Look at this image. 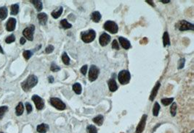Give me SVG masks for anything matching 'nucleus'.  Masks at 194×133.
Here are the masks:
<instances>
[{
  "instance_id": "24",
  "label": "nucleus",
  "mask_w": 194,
  "mask_h": 133,
  "mask_svg": "<svg viewBox=\"0 0 194 133\" xmlns=\"http://www.w3.org/2000/svg\"><path fill=\"white\" fill-rule=\"evenodd\" d=\"M73 90L77 95H80L82 93V88L80 83H76L73 85Z\"/></svg>"
},
{
  "instance_id": "4",
  "label": "nucleus",
  "mask_w": 194,
  "mask_h": 133,
  "mask_svg": "<svg viewBox=\"0 0 194 133\" xmlns=\"http://www.w3.org/2000/svg\"><path fill=\"white\" fill-rule=\"evenodd\" d=\"M118 79L122 85H126L129 83L131 79V75L128 70L120 71L118 75Z\"/></svg>"
},
{
  "instance_id": "10",
  "label": "nucleus",
  "mask_w": 194,
  "mask_h": 133,
  "mask_svg": "<svg viewBox=\"0 0 194 133\" xmlns=\"http://www.w3.org/2000/svg\"><path fill=\"white\" fill-rule=\"evenodd\" d=\"M148 116L146 114H144L142 116L141 119H140V122H139L138 125H137V127L136 129V133H142L143 132L145 129V127H146V120H147Z\"/></svg>"
},
{
  "instance_id": "29",
  "label": "nucleus",
  "mask_w": 194,
  "mask_h": 133,
  "mask_svg": "<svg viewBox=\"0 0 194 133\" xmlns=\"http://www.w3.org/2000/svg\"><path fill=\"white\" fill-rule=\"evenodd\" d=\"M62 61L65 65H69L70 64V58L68 56L66 52H63L62 54Z\"/></svg>"
},
{
  "instance_id": "41",
  "label": "nucleus",
  "mask_w": 194,
  "mask_h": 133,
  "mask_svg": "<svg viewBox=\"0 0 194 133\" xmlns=\"http://www.w3.org/2000/svg\"><path fill=\"white\" fill-rule=\"evenodd\" d=\"M87 68H88V66L87 65V64L82 66V67L81 68V72L82 73V75H86L87 72Z\"/></svg>"
},
{
  "instance_id": "6",
  "label": "nucleus",
  "mask_w": 194,
  "mask_h": 133,
  "mask_svg": "<svg viewBox=\"0 0 194 133\" xmlns=\"http://www.w3.org/2000/svg\"><path fill=\"white\" fill-rule=\"evenodd\" d=\"M177 26H178V28L180 31H193L194 30L193 24L190 23V22L186 20H180L176 25V27Z\"/></svg>"
},
{
  "instance_id": "37",
  "label": "nucleus",
  "mask_w": 194,
  "mask_h": 133,
  "mask_svg": "<svg viewBox=\"0 0 194 133\" xmlns=\"http://www.w3.org/2000/svg\"><path fill=\"white\" fill-rule=\"evenodd\" d=\"M185 58H181L178 62V69H183L185 66Z\"/></svg>"
},
{
  "instance_id": "20",
  "label": "nucleus",
  "mask_w": 194,
  "mask_h": 133,
  "mask_svg": "<svg viewBox=\"0 0 194 133\" xmlns=\"http://www.w3.org/2000/svg\"><path fill=\"white\" fill-rule=\"evenodd\" d=\"M24 111V106L22 102H20L15 108V113L17 116H21Z\"/></svg>"
},
{
  "instance_id": "32",
  "label": "nucleus",
  "mask_w": 194,
  "mask_h": 133,
  "mask_svg": "<svg viewBox=\"0 0 194 133\" xmlns=\"http://www.w3.org/2000/svg\"><path fill=\"white\" fill-rule=\"evenodd\" d=\"M87 133H97V130L95 125H90L87 127Z\"/></svg>"
},
{
  "instance_id": "21",
  "label": "nucleus",
  "mask_w": 194,
  "mask_h": 133,
  "mask_svg": "<svg viewBox=\"0 0 194 133\" xmlns=\"http://www.w3.org/2000/svg\"><path fill=\"white\" fill-rule=\"evenodd\" d=\"M92 122H94V123H95L96 125H99V126H101L103 124V122H104V117H103V115H98L93 118Z\"/></svg>"
},
{
  "instance_id": "13",
  "label": "nucleus",
  "mask_w": 194,
  "mask_h": 133,
  "mask_svg": "<svg viewBox=\"0 0 194 133\" xmlns=\"http://www.w3.org/2000/svg\"><path fill=\"white\" fill-rule=\"evenodd\" d=\"M119 43L121 46H122V48L126 50L130 49L131 48V43L129 42V41L128 39H126V38L123 37H119Z\"/></svg>"
},
{
  "instance_id": "1",
  "label": "nucleus",
  "mask_w": 194,
  "mask_h": 133,
  "mask_svg": "<svg viewBox=\"0 0 194 133\" xmlns=\"http://www.w3.org/2000/svg\"><path fill=\"white\" fill-rule=\"evenodd\" d=\"M38 83V78L36 75H31L27 78L26 80L21 83V86L22 88L23 89L24 91L27 92L30 90V89L33 88L35 85Z\"/></svg>"
},
{
  "instance_id": "7",
  "label": "nucleus",
  "mask_w": 194,
  "mask_h": 133,
  "mask_svg": "<svg viewBox=\"0 0 194 133\" xmlns=\"http://www.w3.org/2000/svg\"><path fill=\"white\" fill-rule=\"evenodd\" d=\"M99 73H100V69L95 65H91L90 67L89 71V80L90 82H93V81L96 80L98 78Z\"/></svg>"
},
{
  "instance_id": "14",
  "label": "nucleus",
  "mask_w": 194,
  "mask_h": 133,
  "mask_svg": "<svg viewBox=\"0 0 194 133\" xmlns=\"http://www.w3.org/2000/svg\"><path fill=\"white\" fill-rule=\"evenodd\" d=\"M160 87H161V83H160L159 82H158L156 84V85L154 86V88H153L152 91H151V96H150V101H153L154 99H155L157 93H158Z\"/></svg>"
},
{
  "instance_id": "46",
  "label": "nucleus",
  "mask_w": 194,
  "mask_h": 133,
  "mask_svg": "<svg viewBox=\"0 0 194 133\" xmlns=\"http://www.w3.org/2000/svg\"><path fill=\"white\" fill-rule=\"evenodd\" d=\"M0 53H1V54H4V51H3L2 48H1V46H0Z\"/></svg>"
},
{
  "instance_id": "17",
  "label": "nucleus",
  "mask_w": 194,
  "mask_h": 133,
  "mask_svg": "<svg viewBox=\"0 0 194 133\" xmlns=\"http://www.w3.org/2000/svg\"><path fill=\"white\" fill-rule=\"evenodd\" d=\"M50 127H49V125L47 124H41L39 125L36 127V130L39 133H46L47 131L49 130Z\"/></svg>"
},
{
  "instance_id": "30",
  "label": "nucleus",
  "mask_w": 194,
  "mask_h": 133,
  "mask_svg": "<svg viewBox=\"0 0 194 133\" xmlns=\"http://www.w3.org/2000/svg\"><path fill=\"white\" fill-rule=\"evenodd\" d=\"M173 101H174V98H164V99H161V103H162L163 105L166 106L170 105V104L173 102Z\"/></svg>"
},
{
  "instance_id": "9",
  "label": "nucleus",
  "mask_w": 194,
  "mask_h": 133,
  "mask_svg": "<svg viewBox=\"0 0 194 133\" xmlns=\"http://www.w3.org/2000/svg\"><path fill=\"white\" fill-rule=\"evenodd\" d=\"M32 101L34 102L35 106L38 110H42L45 107V101L43 99L39 96L38 95H33L31 98Z\"/></svg>"
},
{
  "instance_id": "33",
  "label": "nucleus",
  "mask_w": 194,
  "mask_h": 133,
  "mask_svg": "<svg viewBox=\"0 0 194 133\" xmlns=\"http://www.w3.org/2000/svg\"><path fill=\"white\" fill-rule=\"evenodd\" d=\"M23 55L24 58H25L26 60H28L31 57V56L33 55V52H32L31 51H30V50H26V51H24L23 53Z\"/></svg>"
},
{
  "instance_id": "44",
  "label": "nucleus",
  "mask_w": 194,
  "mask_h": 133,
  "mask_svg": "<svg viewBox=\"0 0 194 133\" xmlns=\"http://www.w3.org/2000/svg\"><path fill=\"white\" fill-rule=\"evenodd\" d=\"M146 1L147 3H149V4H151L152 7H155V4H154V2L153 1H149V0H147V1Z\"/></svg>"
},
{
  "instance_id": "27",
  "label": "nucleus",
  "mask_w": 194,
  "mask_h": 133,
  "mask_svg": "<svg viewBox=\"0 0 194 133\" xmlns=\"http://www.w3.org/2000/svg\"><path fill=\"white\" fill-rule=\"evenodd\" d=\"M60 24L61 27H62L63 29H69V28H71V27H72V25H71V23H69V22H68V20L65 19L62 20L60 21Z\"/></svg>"
},
{
  "instance_id": "12",
  "label": "nucleus",
  "mask_w": 194,
  "mask_h": 133,
  "mask_svg": "<svg viewBox=\"0 0 194 133\" xmlns=\"http://www.w3.org/2000/svg\"><path fill=\"white\" fill-rule=\"evenodd\" d=\"M16 20L13 18H10L8 20L6 25V29L9 32H12L15 29V26H16Z\"/></svg>"
},
{
  "instance_id": "18",
  "label": "nucleus",
  "mask_w": 194,
  "mask_h": 133,
  "mask_svg": "<svg viewBox=\"0 0 194 133\" xmlns=\"http://www.w3.org/2000/svg\"><path fill=\"white\" fill-rule=\"evenodd\" d=\"M90 18H91L93 22H98L100 20V19H101L102 15L98 11H95V12H93L92 13Z\"/></svg>"
},
{
  "instance_id": "43",
  "label": "nucleus",
  "mask_w": 194,
  "mask_h": 133,
  "mask_svg": "<svg viewBox=\"0 0 194 133\" xmlns=\"http://www.w3.org/2000/svg\"><path fill=\"white\" fill-rule=\"evenodd\" d=\"M48 81L50 83H53L54 82V78L53 76H50L48 78Z\"/></svg>"
},
{
  "instance_id": "26",
  "label": "nucleus",
  "mask_w": 194,
  "mask_h": 133,
  "mask_svg": "<svg viewBox=\"0 0 194 133\" xmlns=\"http://www.w3.org/2000/svg\"><path fill=\"white\" fill-rule=\"evenodd\" d=\"M7 16V9L6 7H0V20H3Z\"/></svg>"
},
{
  "instance_id": "16",
  "label": "nucleus",
  "mask_w": 194,
  "mask_h": 133,
  "mask_svg": "<svg viewBox=\"0 0 194 133\" xmlns=\"http://www.w3.org/2000/svg\"><path fill=\"white\" fill-rule=\"evenodd\" d=\"M108 88H109V90L111 92H115L116 90H117L118 89V85H117V83L116 82L114 78L110 80L108 83Z\"/></svg>"
},
{
  "instance_id": "35",
  "label": "nucleus",
  "mask_w": 194,
  "mask_h": 133,
  "mask_svg": "<svg viewBox=\"0 0 194 133\" xmlns=\"http://www.w3.org/2000/svg\"><path fill=\"white\" fill-rule=\"evenodd\" d=\"M50 69H51L52 72H58V71L60 70V66H58L57 64H56L55 62H53L51 64V66H50Z\"/></svg>"
},
{
  "instance_id": "25",
  "label": "nucleus",
  "mask_w": 194,
  "mask_h": 133,
  "mask_svg": "<svg viewBox=\"0 0 194 133\" xmlns=\"http://www.w3.org/2000/svg\"><path fill=\"white\" fill-rule=\"evenodd\" d=\"M19 13V5L18 4H13L10 7V14L12 15H16Z\"/></svg>"
},
{
  "instance_id": "19",
  "label": "nucleus",
  "mask_w": 194,
  "mask_h": 133,
  "mask_svg": "<svg viewBox=\"0 0 194 133\" xmlns=\"http://www.w3.org/2000/svg\"><path fill=\"white\" fill-rule=\"evenodd\" d=\"M63 12V7H60L58 10L52 12L51 15L53 16V18H55V19H58V18H60L61 15H62Z\"/></svg>"
},
{
  "instance_id": "23",
  "label": "nucleus",
  "mask_w": 194,
  "mask_h": 133,
  "mask_svg": "<svg viewBox=\"0 0 194 133\" xmlns=\"http://www.w3.org/2000/svg\"><path fill=\"white\" fill-rule=\"evenodd\" d=\"M163 43H164V46H169L170 45V39H169V36L168 32H164V35H163Z\"/></svg>"
},
{
  "instance_id": "2",
  "label": "nucleus",
  "mask_w": 194,
  "mask_h": 133,
  "mask_svg": "<svg viewBox=\"0 0 194 133\" xmlns=\"http://www.w3.org/2000/svg\"><path fill=\"white\" fill-rule=\"evenodd\" d=\"M96 37V33L94 30H88L87 31H85L81 33V38H82V41L85 43H91L95 40Z\"/></svg>"
},
{
  "instance_id": "34",
  "label": "nucleus",
  "mask_w": 194,
  "mask_h": 133,
  "mask_svg": "<svg viewBox=\"0 0 194 133\" xmlns=\"http://www.w3.org/2000/svg\"><path fill=\"white\" fill-rule=\"evenodd\" d=\"M7 110H8V107L5 106L0 107V119H2L4 114L7 111Z\"/></svg>"
},
{
  "instance_id": "40",
  "label": "nucleus",
  "mask_w": 194,
  "mask_h": 133,
  "mask_svg": "<svg viewBox=\"0 0 194 133\" xmlns=\"http://www.w3.org/2000/svg\"><path fill=\"white\" fill-rule=\"evenodd\" d=\"M26 108L27 113H28V114H30V113L32 111V106L31 104H29L28 102L26 103Z\"/></svg>"
},
{
  "instance_id": "8",
  "label": "nucleus",
  "mask_w": 194,
  "mask_h": 133,
  "mask_svg": "<svg viewBox=\"0 0 194 133\" xmlns=\"http://www.w3.org/2000/svg\"><path fill=\"white\" fill-rule=\"evenodd\" d=\"M35 31V27L33 25H30L28 28H25L23 31V35L24 38L28 39V41H33V32Z\"/></svg>"
},
{
  "instance_id": "15",
  "label": "nucleus",
  "mask_w": 194,
  "mask_h": 133,
  "mask_svg": "<svg viewBox=\"0 0 194 133\" xmlns=\"http://www.w3.org/2000/svg\"><path fill=\"white\" fill-rule=\"evenodd\" d=\"M38 20H39V24L42 25H45L46 23H47V19H48V17H47V15L46 13H42L38 14L37 15Z\"/></svg>"
},
{
  "instance_id": "5",
  "label": "nucleus",
  "mask_w": 194,
  "mask_h": 133,
  "mask_svg": "<svg viewBox=\"0 0 194 133\" xmlns=\"http://www.w3.org/2000/svg\"><path fill=\"white\" fill-rule=\"evenodd\" d=\"M50 101L51 105L55 108H57L58 110L63 111V110H65V108H66V105L65 104V103L63 102V101H61L58 98H51Z\"/></svg>"
},
{
  "instance_id": "36",
  "label": "nucleus",
  "mask_w": 194,
  "mask_h": 133,
  "mask_svg": "<svg viewBox=\"0 0 194 133\" xmlns=\"http://www.w3.org/2000/svg\"><path fill=\"white\" fill-rule=\"evenodd\" d=\"M15 41V37L13 34L9 36L8 37L5 39V41L7 43H13V42H14Z\"/></svg>"
},
{
  "instance_id": "22",
  "label": "nucleus",
  "mask_w": 194,
  "mask_h": 133,
  "mask_svg": "<svg viewBox=\"0 0 194 133\" xmlns=\"http://www.w3.org/2000/svg\"><path fill=\"white\" fill-rule=\"evenodd\" d=\"M31 2L33 4V6L35 7V8L36 9V10L39 12H40L41 10L43 8V5H42V2L39 0H31Z\"/></svg>"
},
{
  "instance_id": "39",
  "label": "nucleus",
  "mask_w": 194,
  "mask_h": 133,
  "mask_svg": "<svg viewBox=\"0 0 194 133\" xmlns=\"http://www.w3.org/2000/svg\"><path fill=\"white\" fill-rule=\"evenodd\" d=\"M53 51H54V46L53 45H49L45 49V52L47 54H51Z\"/></svg>"
},
{
  "instance_id": "38",
  "label": "nucleus",
  "mask_w": 194,
  "mask_h": 133,
  "mask_svg": "<svg viewBox=\"0 0 194 133\" xmlns=\"http://www.w3.org/2000/svg\"><path fill=\"white\" fill-rule=\"evenodd\" d=\"M112 49L116 50H119V43L117 40H114L112 42V46H111Z\"/></svg>"
},
{
  "instance_id": "42",
  "label": "nucleus",
  "mask_w": 194,
  "mask_h": 133,
  "mask_svg": "<svg viewBox=\"0 0 194 133\" xmlns=\"http://www.w3.org/2000/svg\"><path fill=\"white\" fill-rule=\"evenodd\" d=\"M26 40L25 38H24V37L21 38V40H20V43H21V45H23L24 43H26Z\"/></svg>"
},
{
  "instance_id": "47",
  "label": "nucleus",
  "mask_w": 194,
  "mask_h": 133,
  "mask_svg": "<svg viewBox=\"0 0 194 133\" xmlns=\"http://www.w3.org/2000/svg\"><path fill=\"white\" fill-rule=\"evenodd\" d=\"M190 133H194V131H193V130H192V131H191V132H190Z\"/></svg>"
},
{
  "instance_id": "3",
  "label": "nucleus",
  "mask_w": 194,
  "mask_h": 133,
  "mask_svg": "<svg viewBox=\"0 0 194 133\" xmlns=\"http://www.w3.org/2000/svg\"><path fill=\"white\" fill-rule=\"evenodd\" d=\"M103 28L105 31H108V32L112 33V34H115L119 31L118 25L115 22L111 20L106 21L104 23V25H103Z\"/></svg>"
},
{
  "instance_id": "28",
  "label": "nucleus",
  "mask_w": 194,
  "mask_h": 133,
  "mask_svg": "<svg viewBox=\"0 0 194 133\" xmlns=\"http://www.w3.org/2000/svg\"><path fill=\"white\" fill-rule=\"evenodd\" d=\"M160 108H161V106H160L159 104H158V102H156L153 106V115L154 116H158L160 111Z\"/></svg>"
},
{
  "instance_id": "45",
  "label": "nucleus",
  "mask_w": 194,
  "mask_h": 133,
  "mask_svg": "<svg viewBox=\"0 0 194 133\" xmlns=\"http://www.w3.org/2000/svg\"><path fill=\"white\" fill-rule=\"evenodd\" d=\"M160 1L164 4H168V3L170 2V0H160Z\"/></svg>"
},
{
  "instance_id": "31",
  "label": "nucleus",
  "mask_w": 194,
  "mask_h": 133,
  "mask_svg": "<svg viewBox=\"0 0 194 133\" xmlns=\"http://www.w3.org/2000/svg\"><path fill=\"white\" fill-rule=\"evenodd\" d=\"M177 107H178V106H177L176 103L172 102V106H171V107H170V114L172 116H175V115H176Z\"/></svg>"
},
{
  "instance_id": "11",
  "label": "nucleus",
  "mask_w": 194,
  "mask_h": 133,
  "mask_svg": "<svg viewBox=\"0 0 194 133\" xmlns=\"http://www.w3.org/2000/svg\"><path fill=\"white\" fill-rule=\"evenodd\" d=\"M111 41V36L106 33H103L100 35V38H99V42L101 46H105L108 44Z\"/></svg>"
}]
</instances>
